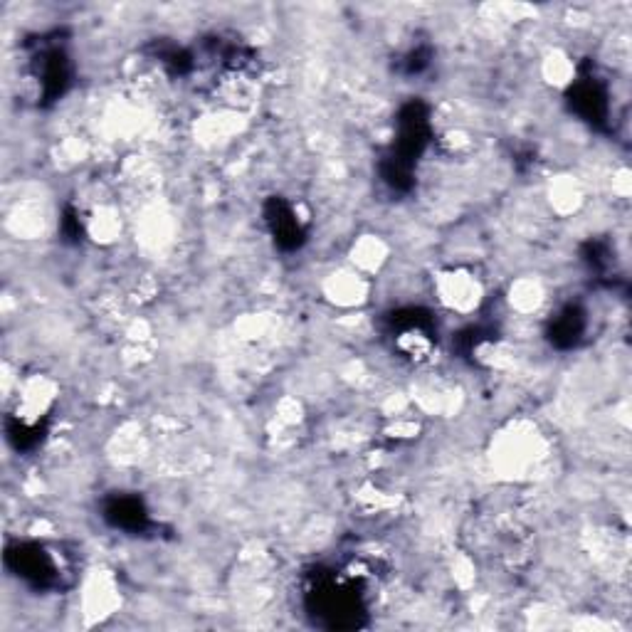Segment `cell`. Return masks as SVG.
I'll list each match as a JSON object with an SVG mask.
<instances>
[{"label":"cell","mask_w":632,"mask_h":632,"mask_svg":"<svg viewBox=\"0 0 632 632\" xmlns=\"http://www.w3.org/2000/svg\"><path fill=\"white\" fill-rule=\"evenodd\" d=\"M442 302L457 312H472L482 299V287L472 275H450L440 284Z\"/></svg>","instance_id":"cell-1"}]
</instances>
